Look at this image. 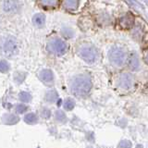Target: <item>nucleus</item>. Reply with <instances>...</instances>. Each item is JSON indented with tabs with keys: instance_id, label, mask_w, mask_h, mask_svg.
Returning a JSON list of instances; mask_svg holds the SVG:
<instances>
[{
	"instance_id": "1",
	"label": "nucleus",
	"mask_w": 148,
	"mask_h": 148,
	"mask_svg": "<svg viewBox=\"0 0 148 148\" xmlns=\"http://www.w3.org/2000/svg\"><path fill=\"white\" fill-rule=\"evenodd\" d=\"M71 92L76 96H85L89 94L92 88V82L89 76L81 74L76 77L71 82Z\"/></svg>"
},
{
	"instance_id": "2",
	"label": "nucleus",
	"mask_w": 148,
	"mask_h": 148,
	"mask_svg": "<svg viewBox=\"0 0 148 148\" xmlns=\"http://www.w3.org/2000/svg\"><path fill=\"white\" fill-rule=\"evenodd\" d=\"M79 56L82 58V59L84 60L87 63H92L95 61L98 56V51L94 45H82L79 49Z\"/></svg>"
},
{
	"instance_id": "3",
	"label": "nucleus",
	"mask_w": 148,
	"mask_h": 148,
	"mask_svg": "<svg viewBox=\"0 0 148 148\" xmlns=\"http://www.w3.org/2000/svg\"><path fill=\"white\" fill-rule=\"evenodd\" d=\"M48 50L57 56H62L67 52L68 45L61 39H55L48 45Z\"/></svg>"
},
{
	"instance_id": "4",
	"label": "nucleus",
	"mask_w": 148,
	"mask_h": 148,
	"mask_svg": "<svg viewBox=\"0 0 148 148\" xmlns=\"http://www.w3.org/2000/svg\"><path fill=\"white\" fill-rule=\"evenodd\" d=\"M125 58H126V56L121 48L116 46L109 51V59L111 60V62L118 66H120L124 63Z\"/></svg>"
},
{
	"instance_id": "5",
	"label": "nucleus",
	"mask_w": 148,
	"mask_h": 148,
	"mask_svg": "<svg viewBox=\"0 0 148 148\" xmlns=\"http://www.w3.org/2000/svg\"><path fill=\"white\" fill-rule=\"evenodd\" d=\"M4 54L8 56V57H12L13 55H15L17 52V44L16 41L13 38H8L5 42L3 46Z\"/></svg>"
},
{
	"instance_id": "6",
	"label": "nucleus",
	"mask_w": 148,
	"mask_h": 148,
	"mask_svg": "<svg viewBox=\"0 0 148 148\" xmlns=\"http://www.w3.org/2000/svg\"><path fill=\"white\" fill-rule=\"evenodd\" d=\"M133 83V78L131 74L129 73H124L122 74L119 78V86L123 88L125 90L130 89L132 86Z\"/></svg>"
},
{
	"instance_id": "7",
	"label": "nucleus",
	"mask_w": 148,
	"mask_h": 148,
	"mask_svg": "<svg viewBox=\"0 0 148 148\" xmlns=\"http://www.w3.org/2000/svg\"><path fill=\"white\" fill-rule=\"evenodd\" d=\"M127 62H128V66L132 69H133V71L138 69L139 66H140V62H139L138 56L135 53H131L128 56Z\"/></svg>"
},
{
	"instance_id": "8",
	"label": "nucleus",
	"mask_w": 148,
	"mask_h": 148,
	"mask_svg": "<svg viewBox=\"0 0 148 148\" xmlns=\"http://www.w3.org/2000/svg\"><path fill=\"white\" fill-rule=\"evenodd\" d=\"M133 24V18L132 17L131 14H127L124 17L120 18L119 20V26L122 29H129Z\"/></svg>"
},
{
	"instance_id": "9",
	"label": "nucleus",
	"mask_w": 148,
	"mask_h": 148,
	"mask_svg": "<svg viewBox=\"0 0 148 148\" xmlns=\"http://www.w3.org/2000/svg\"><path fill=\"white\" fill-rule=\"evenodd\" d=\"M39 4L45 8H55L58 6L59 0H39Z\"/></svg>"
},
{
	"instance_id": "10",
	"label": "nucleus",
	"mask_w": 148,
	"mask_h": 148,
	"mask_svg": "<svg viewBox=\"0 0 148 148\" xmlns=\"http://www.w3.org/2000/svg\"><path fill=\"white\" fill-rule=\"evenodd\" d=\"M40 78L45 82H50L53 81V72L50 69H44L40 73Z\"/></svg>"
},
{
	"instance_id": "11",
	"label": "nucleus",
	"mask_w": 148,
	"mask_h": 148,
	"mask_svg": "<svg viewBox=\"0 0 148 148\" xmlns=\"http://www.w3.org/2000/svg\"><path fill=\"white\" fill-rule=\"evenodd\" d=\"M34 21V23L38 27H42L45 24V18L43 14H36V15L34 17L32 18Z\"/></svg>"
},
{
	"instance_id": "12",
	"label": "nucleus",
	"mask_w": 148,
	"mask_h": 148,
	"mask_svg": "<svg viewBox=\"0 0 148 148\" xmlns=\"http://www.w3.org/2000/svg\"><path fill=\"white\" fill-rule=\"evenodd\" d=\"M64 5L69 9H76L79 5V0H64Z\"/></svg>"
},
{
	"instance_id": "13",
	"label": "nucleus",
	"mask_w": 148,
	"mask_h": 148,
	"mask_svg": "<svg viewBox=\"0 0 148 148\" xmlns=\"http://www.w3.org/2000/svg\"><path fill=\"white\" fill-rule=\"evenodd\" d=\"M58 99V94L55 90H51L46 92L45 95V100L48 102H55Z\"/></svg>"
},
{
	"instance_id": "14",
	"label": "nucleus",
	"mask_w": 148,
	"mask_h": 148,
	"mask_svg": "<svg viewBox=\"0 0 148 148\" xmlns=\"http://www.w3.org/2000/svg\"><path fill=\"white\" fill-rule=\"evenodd\" d=\"M24 120L28 124H34L37 122V116L34 113H29L25 116Z\"/></svg>"
},
{
	"instance_id": "15",
	"label": "nucleus",
	"mask_w": 148,
	"mask_h": 148,
	"mask_svg": "<svg viewBox=\"0 0 148 148\" xmlns=\"http://www.w3.org/2000/svg\"><path fill=\"white\" fill-rule=\"evenodd\" d=\"M75 106V102H74L71 98H68L64 103V108L66 110H72Z\"/></svg>"
},
{
	"instance_id": "16",
	"label": "nucleus",
	"mask_w": 148,
	"mask_h": 148,
	"mask_svg": "<svg viewBox=\"0 0 148 148\" xmlns=\"http://www.w3.org/2000/svg\"><path fill=\"white\" fill-rule=\"evenodd\" d=\"M20 99L22 102H25V103H27V102H29L31 100V95L29 94V92H22L20 94Z\"/></svg>"
},
{
	"instance_id": "17",
	"label": "nucleus",
	"mask_w": 148,
	"mask_h": 148,
	"mask_svg": "<svg viewBox=\"0 0 148 148\" xmlns=\"http://www.w3.org/2000/svg\"><path fill=\"white\" fill-rule=\"evenodd\" d=\"M56 119L60 122H64L65 120H66V115H65L63 111L58 110V111H57V113H56Z\"/></svg>"
},
{
	"instance_id": "18",
	"label": "nucleus",
	"mask_w": 148,
	"mask_h": 148,
	"mask_svg": "<svg viewBox=\"0 0 148 148\" xmlns=\"http://www.w3.org/2000/svg\"><path fill=\"white\" fill-rule=\"evenodd\" d=\"M9 69V65L6 60H1L0 61V71L1 72H7Z\"/></svg>"
},
{
	"instance_id": "19",
	"label": "nucleus",
	"mask_w": 148,
	"mask_h": 148,
	"mask_svg": "<svg viewBox=\"0 0 148 148\" xmlns=\"http://www.w3.org/2000/svg\"><path fill=\"white\" fill-rule=\"evenodd\" d=\"M18 121V118L15 115H8V120L6 121V123L8 124H14Z\"/></svg>"
},
{
	"instance_id": "20",
	"label": "nucleus",
	"mask_w": 148,
	"mask_h": 148,
	"mask_svg": "<svg viewBox=\"0 0 148 148\" xmlns=\"http://www.w3.org/2000/svg\"><path fill=\"white\" fill-rule=\"evenodd\" d=\"M27 108H27L25 105H18L17 108H16L18 113H23V112H25V111L27 110Z\"/></svg>"
},
{
	"instance_id": "21",
	"label": "nucleus",
	"mask_w": 148,
	"mask_h": 148,
	"mask_svg": "<svg viewBox=\"0 0 148 148\" xmlns=\"http://www.w3.org/2000/svg\"><path fill=\"white\" fill-rule=\"evenodd\" d=\"M119 147H132V143L130 141H121L119 145Z\"/></svg>"
},
{
	"instance_id": "22",
	"label": "nucleus",
	"mask_w": 148,
	"mask_h": 148,
	"mask_svg": "<svg viewBox=\"0 0 148 148\" xmlns=\"http://www.w3.org/2000/svg\"><path fill=\"white\" fill-rule=\"evenodd\" d=\"M43 116H44L45 118H49L50 117V111L48 109H45L44 113H43Z\"/></svg>"
},
{
	"instance_id": "23",
	"label": "nucleus",
	"mask_w": 148,
	"mask_h": 148,
	"mask_svg": "<svg viewBox=\"0 0 148 148\" xmlns=\"http://www.w3.org/2000/svg\"><path fill=\"white\" fill-rule=\"evenodd\" d=\"M143 58H145V62L148 64V49L145 51V56H143Z\"/></svg>"
}]
</instances>
